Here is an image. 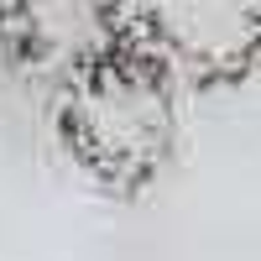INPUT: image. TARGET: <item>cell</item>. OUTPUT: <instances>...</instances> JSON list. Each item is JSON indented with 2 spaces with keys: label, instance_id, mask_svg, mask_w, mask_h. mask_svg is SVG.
Listing matches in <instances>:
<instances>
[{
  "label": "cell",
  "instance_id": "cell-1",
  "mask_svg": "<svg viewBox=\"0 0 261 261\" xmlns=\"http://www.w3.org/2000/svg\"><path fill=\"white\" fill-rule=\"evenodd\" d=\"M58 130L94 183L136 193L172 162L178 79L120 37L58 79Z\"/></svg>",
  "mask_w": 261,
  "mask_h": 261
},
{
  "label": "cell",
  "instance_id": "cell-2",
  "mask_svg": "<svg viewBox=\"0 0 261 261\" xmlns=\"http://www.w3.org/2000/svg\"><path fill=\"white\" fill-rule=\"evenodd\" d=\"M120 37L178 84H235L261 68V0H120Z\"/></svg>",
  "mask_w": 261,
  "mask_h": 261
},
{
  "label": "cell",
  "instance_id": "cell-3",
  "mask_svg": "<svg viewBox=\"0 0 261 261\" xmlns=\"http://www.w3.org/2000/svg\"><path fill=\"white\" fill-rule=\"evenodd\" d=\"M0 32L21 63L63 79L99 47L120 42V0H0Z\"/></svg>",
  "mask_w": 261,
  "mask_h": 261
}]
</instances>
